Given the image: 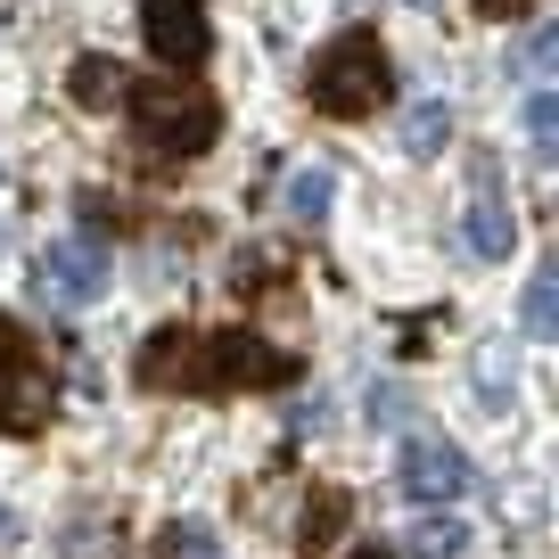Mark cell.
<instances>
[{
  "label": "cell",
  "instance_id": "obj_1",
  "mask_svg": "<svg viewBox=\"0 0 559 559\" xmlns=\"http://www.w3.org/2000/svg\"><path fill=\"white\" fill-rule=\"evenodd\" d=\"M132 379L148 395H230V386H288L297 379V354H280L255 330H148L140 337Z\"/></svg>",
  "mask_w": 559,
  "mask_h": 559
},
{
  "label": "cell",
  "instance_id": "obj_2",
  "mask_svg": "<svg viewBox=\"0 0 559 559\" xmlns=\"http://www.w3.org/2000/svg\"><path fill=\"white\" fill-rule=\"evenodd\" d=\"M132 107V140H148L157 157H206L223 140V99L198 83V67H157L123 91Z\"/></svg>",
  "mask_w": 559,
  "mask_h": 559
},
{
  "label": "cell",
  "instance_id": "obj_3",
  "mask_svg": "<svg viewBox=\"0 0 559 559\" xmlns=\"http://www.w3.org/2000/svg\"><path fill=\"white\" fill-rule=\"evenodd\" d=\"M305 99H313L321 116H337V123H354V116H370V107L395 99V74H386L379 34H362V25H354V34L321 41L313 74H305Z\"/></svg>",
  "mask_w": 559,
  "mask_h": 559
},
{
  "label": "cell",
  "instance_id": "obj_4",
  "mask_svg": "<svg viewBox=\"0 0 559 559\" xmlns=\"http://www.w3.org/2000/svg\"><path fill=\"white\" fill-rule=\"evenodd\" d=\"M50 419V362L25 337V321L0 313V437H34Z\"/></svg>",
  "mask_w": 559,
  "mask_h": 559
},
{
  "label": "cell",
  "instance_id": "obj_5",
  "mask_svg": "<svg viewBox=\"0 0 559 559\" xmlns=\"http://www.w3.org/2000/svg\"><path fill=\"white\" fill-rule=\"evenodd\" d=\"M469 453H461L453 437H437V428H412L403 437V461H395V486L412 493L419 510H444V502H461L469 493Z\"/></svg>",
  "mask_w": 559,
  "mask_h": 559
},
{
  "label": "cell",
  "instance_id": "obj_6",
  "mask_svg": "<svg viewBox=\"0 0 559 559\" xmlns=\"http://www.w3.org/2000/svg\"><path fill=\"white\" fill-rule=\"evenodd\" d=\"M34 288L41 305H58V313H83V305L107 297V247L99 239H50L34 263Z\"/></svg>",
  "mask_w": 559,
  "mask_h": 559
},
{
  "label": "cell",
  "instance_id": "obj_7",
  "mask_svg": "<svg viewBox=\"0 0 559 559\" xmlns=\"http://www.w3.org/2000/svg\"><path fill=\"white\" fill-rule=\"evenodd\" d=\"M140 34L157 67H206L214 58V25L198 0H140Z\"/></svg>",
  "mask_w": 559,
  "mask_h": 559
},
{
  "label": "cell",
  "instance_id": "obj_8",
  "mask_svg": "<svg viewBox=\"0 0 559 559\" xmlns=\"http://www.w3.org/2000/svg\"><path fill=\"white\" fill-rule=\"evenodd\" d=\"M67 99L91 107V116H99V107H116V99H123V67H116V58H99V50H83V58L67 67Z\"/></svg>",
  "mask_w": 559,
  "mask_h": 559
},
{
  "label": "cell",
  "instance_id": "obj_9",
  "mask_svg": "<svg viewBox=\"0 0 559 559\" xmlns=\"http://www.w3.org/2000/svg\"><path fill=\"white\" fill-rule=\"evenodd\" d=\"M469 247H477L486 263H502L510 247H519V214H510L493 190H477V198H469Z\"/></svg>",
  "mask_w": 559,
  "mask_h": 559
},
{
  "label": "cell",
  "instance_id": "obj_10",
  "mask_svg": "<svg viewBox=\"0 0 559 559\" xmlns=\"http://www.w3.org/2000/svg\"><path fill=\"white\" fill-rule=\"evenodd\" d=\"M444 148H453V116H444L437 99H412L403 107V157H444Z\"/></svg>",
  "mask_w": 559,
  "mask_h": 559
},
{
  "label": "cell",
  "instance_id": "obj_11",
  "mask_svg": "<svg viewBox=\"0 0 559 559\" xmlns=\"http://www.w3.org/2000/svg\"><path fill=\"white\" fill-rule=\"evenodd\" d=\"M330 198H337V174H330V165H305V174H288L280 206H288V223H305V230H313L321 214H330Z\"/></svg>",
  "mask_w": 559,
  "mask_h": 559
},
{
  "label": "cell",
  "instance_id": "obj_12",
  "mask_svg": "<svg viewBox=\"0 0 559 559\" xmlns=\"http://www.w3.org/2000/svg\"><path fill=\"white\" fill-rule=\"evenodd\" d=\"M403 559H469V526H461L453 510H437V519H419L412 535H403Z\"/></svg>",
  "mask_w": 559,
  "mask_h": 559
},
{
  "label": "cell",
  "instance_id": "obj_13",
  "mask_svg": "<svg viewBox=\"0 0 559 559\" xmlns=\"http://www.w3.org/2000/svg\"><path fill=\"white\" fill-rule=\"evenodd\" d=\"M519 321H526V337H559V288H551V272H535V280H526Z\"/></svg>",
  "mask_w": 559,
  "mask_h": 559
},
{
  "label": "cell",
  "instance_id": "obj_14",
  "mask_svg": "<svg viewBox=\"0 0 559 559\" xmlns=\"http://www.w3.org/2000/svg\"><path fill=\"white\" fill-rule=\"evenodd\" d=\"M157 559H223V535H214V526H198V519H181V526H165Z\"/></svg>",
  "mask_w": 559,
  "mask_h": 559
},
{
  "label": "cell",
  "instance_id": "obj_15",
  "mask_svg": "<svg viewBox=\"0 0 559 559\" xmlns=\"http://www.w3.org/2000/svg\"><path fill=\"white\" fill-rule=\"evenodd\" d=\"M346 519H354L346 493H313V526H305V551H330V543L346 535Z\"/></svg>",
  "mask_w": 559,
  "mask_h": 559
},
{
  "label": "cell",
  "instance_id": "obj_16",
  "mask_svg": "<svg viewBox=\"0 0 559 559\" xmlns=\"http://www.w3.org/2000/svg\"><path fill=\"white\" fill-rule=\"evenodd\" d=\"M477 386H486V403H493V412H502V403H510V386H519V370H510V354H502V346H486V354H477Z\"/></svg>",
  "mask_w": 559,
  "mask_h": 559
},
{
  "label": "cell",
  "instance_id": "obj_17",
  "mask_svg": "<svg viewBox=\"0 0 559 559\" xmlns=\"http://www.w3.org/2000/svg\"><path fill=\"white\" fill-rule=\"evenodd\" d=\"M551 132H559L551 91H526V148H535V157H551Z\"/></svg>",
  "mask_w": 559,
  "mask_h": 559
},
{
  "label": "cell",
  "instance_id": "obj_18",
  "mask_svg": "<svg viewBox=\"0 0 559 559\" xmlns=\"http://www.w3.org/2000/svg\"><path fill=\"white\" fill-rule=\"evenodd\" d=\"M403 419H412L403 386H370V428H403Z\"/></svg>",
  "mask_w": 559,
  "mask_h": 559
},
{
  "label": "cell",
  "instance_id": "obj_19",
  "mask_svg": "<svg viewBox=\"0 0 559 559\" xmlns=\"http://www.w3.org/2000/svg\"><path fill=\"white\" fill-rule=\"evenodd\" d=\"M526 74H535V83L551 74V25H535V34H526Z\"/></svg>",
  "mask_w": 559,
  "mask_h": 559
},
{
  "label": "cell",
  "instance_id": "obj_20",
  "mask_svg": "<svg viewBox=\"0 0 559 559\" xmlns=\"http://www.w3.org/2000/svg\"><path fill=\"white\" fill-rule=\"evenodd\" d=\"M477 9H486V17H493V25H519V17H526V9H535V0H477Z\"/></svg>",
  "mask_w": 559,
  "mask_h": 559
},
{
  "label": "cell",
  "instance_id": "obj_21",
  "mask_svg": "<svg viewBox=\"0 0 559 559\" xmlns=\"http://www.w3.org/2000/svg\"><path fill=\"white\" fill-rule=\"evenodd\" d=\"M412 9H437V0H412Z\"/></svg>",
  "mask_w": 559,
  "mask_h": 559
}]
</instances>
